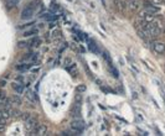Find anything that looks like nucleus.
<instances>
[{
    "instance_id": "obj_1",
    "label": "nucleus",
    "mask_w": 165,
    "mask_h": 136,
    "mask_svg": "<svg viewBox=\"0 0 165 136\" xmlns=\"http://www.w3.org/2000/svg\"><path fill=\"white\" fill-rule=\"evenodd\" d=\"M146 32L149 33L150 37H156V36H159L160 33H161V29H160V26H159L158 22L152 21V22L148 24V30H146Z\"/></svg>"
},
{
    "instance_id": "obj_2",
    "label": "nucleus",
    "mask_w": 165,
    "mask_h": 136,
    "mask_svg": "<svg viewBox=\"0 0 165 136\" xmlns=\"http://www.w3.org/2000/svg\"><path fill=\"white\" fill-rule=\"evenodd\" d=\"M34 13H35V5H34V3H31L21 11V19H24V20L30 19V18H32Z\"/></svg>"
},
{
    "instance_id": "obj_3",
    "label": "nucleus",
    "mask_w": 165,
    "mask_h": 136,
    "mask_svg": "<svg viewBox=\"0 0 165 136\" xmlns=\"http://www.w3.org/2000/svg\"><path fill=\"white\" fill-rule=\"evenodd\" d=\"M70 127H71V130L73 132H76L78 135V134H81L82 131H83V123H82L81 120H73V121H71Z\"/></svg>"
},
{
    "instance_id": "obj_4",
    "label": "nucleus",
    "mask_w": 165,
    "mask_h": 136,
    "mask_svg": "<svg viewBox=\"0 0 165 136\" xmlns=\"http://www.w3.org/2000/svg\"><path fill=\"white\" fill-rule=\"evenodd\" d=\"M138 18L139 19H142V20H144V21H146V22H152V21H154V14H152V13H149V11H146L145 9L144 10H142L139 14H138Z\"/></svg>"
},
{
    "instance_id": "obj_5",
    "label": "nucleus",
    "mask_w": 165,
    "mask_h": 136,
    "mask_svg": "<svg viewBox=\"0 0 165 136\" xmlns=\"http://www.w3.org/2000/svg\"><path fill=\"white\" fill-rule=\"evenodd\" d=\"M47 126L46 125H37L36 129L31 132V135H39V136H45L47 135Z\"/></svg>"
},
{
    "instance_id": "obj_6",
    "label": "nucleus",
    "mask_w": 165,
    "mask_h": 136,
    "mask_svg": "<svg viewBox=\"0 0 165 136\" xmlns=\"http://www.w3.org/2000/svg\"><path fill=\"white\" fill-rule=\"evenodd\" d=\"M143 6H144V9H145L146 11H149V13H152V14H156V13L159 11V7L155 6V5H153V3L148 1V0H145V1L143 3Z\"/></svg>"
},
{
    "instance_id": "obj_7",
    "label": "nucleus",
    "mask_w": 165,
    "mask_h": 136,
    "mask_svg": "<svg viewBox=\"0 0 165 136\" xmlns=\"http://www.w3.org/2000/svg\"><path fill=\"white\" fill-rule=\"evenodd\" d=\"M25 126H26V129L30 131V135H31V132L34 131V130L36 129V126H37V121H36V119H34V118H30L29 120H26Z\"/></svg>"
},
{
    "instance_id": "obj_8",
    "label": "nucleus",
    "mask_w": 165,
    "mask_h": 136,
    "mask_svg": "<svg viewBox=\"0 0 165 136\" xmlns=\"http://www.w3.org/2000/svg\"><path fill=\"white\" fill-rule=\"evenodd\" d=\"M153 50H154V52L161 55L165 52V45L163 42H153Z\"/></svg>"
},
{
    "instance_id": "obj_9",
    "label": "nucleus",
    "mask_w": 165,
    "mask_h": 136,
    "mask_svg": "<svg viewBox=\"0 0 165 136\" xmlns=\"http://www.w3.org/2000/svg\"><path fill=\"white\" fill-rule=\"evenodd\" d=\"M139 6H140V4H139L138 0H129L128 1V7L132 11H137L139 9Z\"/></svg>"
},
{
    "instance_id": "obj_10",
    "label": "nucleus",
    "mask_w": 165,
    "mask_h": 136,
    "mask_svg": "<svg viewBox=\"0 0 165 136\" xmlns=\"http://www.w3.org/2000/svg\"><path fill=\"white\" fill-rule=\"evenodd\" d=\"M37 33H39V30L37 29H29L26 31H24L22 36L24 37H31V36H34V35H37Z\"/></svg>"
},
{
    "instance_id": "obj_11",
    "label": "nucleus",
    "mask_w": 165,
    "mask_h": 136,
    "mask_svg": "<svg viewBox=\"0 0 165 136\" xmlns=\"http://www.w3.org/2000/svg\"><path fill=\"white\" fill-rule=\"evenodd\" d=\"M11 88H13V89H14L16 93H19V94H20V93H22V92H24V86H22L21 83H16V82L11 83Z\"/></svg>"
},
{
    "instance_id": "obj_12",
    "label": "nucleus",
    "mask_w": 165,
    "mask_h": 136,
    "mask_svg": "<svg viewBox=\"0 0 165 136\" xmlns=\"http://www.w3.org/2000/svg\"><path fill=\"white\" fill-rule=\"evenodd\" d=\"M3 1L7 7H14V6H16L19 4L20 0H3Z\"/></svg>"
},
{
    "instance_id": "obj_13",
    "label": "nucleus",
    "mask_w": 165,
    "mask_h": 136,
    "mask_svg": "<svg viewBox=\"0 0 165 136\" xmlns=\"http://www.w3.org/2000/svg\"><path fill=\"white\" fill-rule=\"evenodd\" d=\"M30 67H31V64H29V63H21V64L16 66V69L20 71V72H24V71H28Z\"/></svg>"
},
{
    "instance_id": "obj_14",
    "label": "nucleus",
    "mask_w": 165,
    "mask_h": 136,
    "mask_svg": "<svg viewBox=\"0 0 165 136\" xmlns=\"http://www.w3.org/2000/svg\"><path fill=\"white\" fill-rule=\"evenodd\" d=\"M67 71L73 75V77H75V75L77 74V67H76V64L73 63V64H71L70 67H67Z\"/></svg>"
},
{
    "instance_id": "obj_15",
    "label": "nucleus",
    "mask_w": 165,
    "mask_h": 136,
    "mask_svg": "<svg viewBox=\"0 0 165 136\" xmlns=\"http://www.w3.org/2000/svg\"><path fill=\"white\" fill-rule=\"evenodd\" d=\"M78 114H80V104H76L75 106L71 109V115H72V116H76V115H78Z\"/></svg>"
},
{
    "instance_id": "obj_16",
    "label": "nucleus",
    "mask_w": 165,
    "mask_h": 136,
    "mask_svg": "<svg viewBox=\"0 0 165 136\" xmlns=\"http://www.w3.org/2000/svg\"><path fill=\"white\" fill-rule=\"evenodd\" d=\"M41 44V41H40V38H32V40H30V42H29V45L30 46H34V47H36V46H39Z\"/></svg>"
},
{
    "instance_id": "obj_17",
    "label": "nucleus",
    "mask_w": 165,
    "mask_h": 136,
    "mask_svg": "<svg viewBox=\"0 0 165 136\" xmlns=\"http://www.w3.org/2000/svg\"><path fill=\"white\" fill-rule=\"evenodd\" d=\"M10 100H11V103H14V104H19V105L21 104V99L19 97H13Z\"/></svg>"
},
{
    "instance_id": "obj_18",
    "label": "nucleus",
    "mask_w": 165,
    "mask_h": 136,
    "mask_svg": "<svg viewBox=\"0 0 165 136\" xmlns=\"http://www.w3.org/2000/svg\"><path fill=\"white\" fill-rule=\"evenodd\" d=\"M88 47H89V50H91V51H93V52H96V51H97V50H96V45H94V42H93V41H91V40H89V45H88Z\"/></svg>"
},
{
    "instance_id": "obj_19",
    "label": "nucleus",
    "mask_w": 165,
    "mask_h": 136,
    "mask_svg": "<svg viewBox=\"0 0 165 136\" xmlns=\"http://www.w3.org/2000/svg\"><path fill=\"white\" fill-rule=\"evenodd\" d=\"M30 118H31V115H30L29 113H24V114L21 115V119H24V120H29Z\"/></svg>"
},
{
    "instance_id": "obj_20",
    "label": "nucleus",
    "mask_w": 165,
    "mask_h": 136,
    "mask_svg": "<svg viewBox=\"0 0 165 136\" xmlns=\"http://www.w3.org/2000/svg\"><path fill=\"white\" fill-rule=\"evenodd\" d=\"M77 92H78V93L86 92V86H78V87H77Z\"/></svg>"
},
{
    "instance_id": "obj_21",
    "label": "nucleus",
    "mask_w": 165,
    "mask_h": 136,
    "mask_svg": "<svg viewBox=\"0 0 165 136\" xmlns=\"http://www.w3.org/2000/svg\"><path fill=\"white\" fill-rule=\"evenodd\" d=\"M0 99H1V100H5L6 99V95H5V93L3 90H0Z\"/></svg>"
},
{
    "instance_id": "obj_22",
    "label": "nucleus",
    "mask_w": 165,
    "mask_h": 136,
    "mask_svg": "<svg viewBox=\"0 0 165 136\" xmlns=\"http://www.w3.org/2000/svg\"><path fill=\"white\" fill-rule=\"evenodd\" d=\"M26 45H29V42H22V41H21V42H19V47H20V48L25 47Z\"/></svg>"
},
{
    "instance_id": "obj_23",
    "label": "nucleus",
    "mask_w": 165,
    "mask_h": 136,
    "mask_svg": "<svg viewBox=\"0 0 165 136\" xmlns=\"http://www.w3.org/2000/svg\"><path fill=\"white\" fill-rule=\"evenodd\" d=\"M153 3H154L155 5H158V4H161V3H163V0H153Z\"/></svg>"
}]
</instances>
